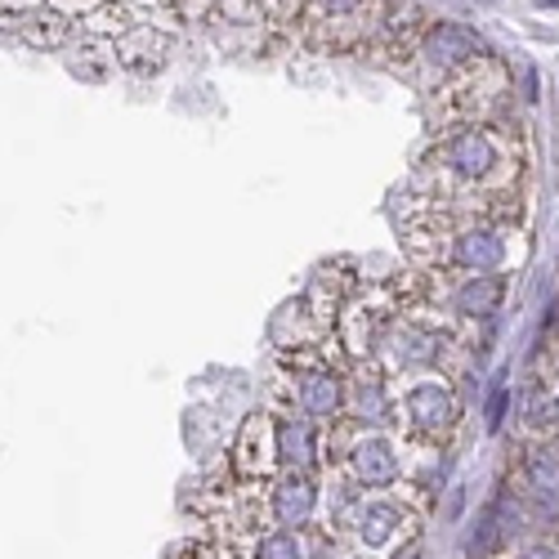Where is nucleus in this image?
Returning <instances> with one entry per match:
<instances>
[{
  "label": "nucleus",
  "instance_id": "f257e3e1",
  "mask_svg": "<svg viewBox=\"0 0 559 559\" xmlns=\"http://www.w3.org/2000/svg\"><path fill=\"white\" fill-rule=\"evenodd\" d=\"M421 179L430 198L421 206L471 215L475 202L492 193H515L528 179V144L524 130L510 121H471L443 130L421 157Z\"/></svg>",
  "mask_w": 559,
  "mask_h": 559
},
{
  "label": "nucleus",
  "instance_id": "423d86ee",
  "mask_svg": "<svg viewBox=\"0 0 559 559\" xmlns=\"http://www.w3.org/2000/svg\"><path fill=\"white\" fill-rule=\"evenodd\" d=\"M461 416H465L461 390L452 385V377H443V371L407 381L399 394V430L421 448H435V452L448 448L461 430Z\"/></svg>",
  "mask_w": 559,
  "mask_h": 559
},
{
  "label": "nucleus",
  "instance_id": "39448f33",
  "mask_svg": "<svg viewBox=\"0 0 559 559\" xmlns=\"http://www.w3.org/2000/svg\"><path fill=\"white\" fill-rule=\"evenodd\" d=\"M416 520H421V497L412 484H399L394 492H367L349 520L354 555L377 559L403 550V542H416Z\"/></svg>",
  "mask_w": 559,
  "mask_h": 559
},
{
  "label": "nucleus",
  "instance_id": "dca6fc26",
  "mask_svg": "<svg viewBox=\"0 0 559 559\" xmlns=\"http://www.w3.org/2000/svg\"><path fill=\"white\" fill-rule=\"evenodd\" d=\"M134 23H144V14H139L130 0H108L104 10L85 14L81 19V36H99V40H121Z\"/></svg>",
  "mask_w": 559,
  "mask_h": 559
},
{
  "label": "nucleus",
  "instance_id": "4468645a",
  "mask_svg": "<svg viewBox=\"0 0 559 559\" xmlns=\"http://www.w3.org/2000/svg\"><path fill=\"white\" fill-rule=\"evenodd\" d=\"M81 32L76 19L59 14L55 5L50 10H36V14H10L5 19V36L23 40L27 50H68V40Z\"/></svg>",
  "mask_w": 559,
  "mask_h": 559
},
{
  "label": "nucleus",
  "instance_id": "20e7f679",
  "mask_svg": "<svg viewBox=\"0 0 559 559\" xmlns=\"http://www.w3.org/2000/svg\"><path fill=\"white\" fill-rule=\"evenodd\" d=\"M328 465L336 479L362 492H394L403 484V456L385 430H358L349 421L328 430Z\"/></svg>",
  "mask_w": 559,
  "mask_h": 559
},
{
  "label": "nucleus",
  "instance_id": "4be33fe9",
  "mask_svg": "<svg viewBox=\"0 0 559 559\" xmlns=\"http://www.w3.org/2000/svg\"><path fill=\"white\" fill-rule=\"evenodd\" d=\"M559 435V385L550 390V439Z\"/></svg>",
  "mask_w": 559,
  "mask_h": 559
},
{
  "label": "nucleus",
  "instance_id": "b1692460",
  "mask_svg": "<svg viewBox=\"0 0 559 559\" xmlns=\"http://www.w3.org/2000/svg\"><path fill=\"white\" fill-rule=\"evenodd\" d=\"M390 559H421V542H407L403 550H394Z\"/></svg>",
  "mask_w": 559,
  "mask_h": 559
},
{
  "label": "nucleus",
  "instance_id": "f3484780",
  "mask_svg": "<svg viewBox=\"0 0 559 559\" xmlns=\"http://www.w3.org/2000/svg\"><path fill=\"white\" fill-rule=\"evenodd\" d=\"M247 555L251 559H313V546H305V533L269 528V533L247 537Z\"/></svg>",
  "mask_w": 559,
  "mask_h": 559
},
{
  "label": "nucleus",
  "instance_id": "f03ea898",
  "mask_svg": "<svg viewBox=\"0 0 559 559\" xmlns=\"http://www.w3.org/2000/svg\"><path fill=\"white\" fill-rule=\"evenodd\" d=\"M403 247L416 260V269L439 273H501L510 260V228L452 215L416 202L403 219Z\"/></svg>",
  "mask_w": 559,
  "mask_h": 559
},
{
  "label": "nucleus",
  "instance_id": "0eeeda50",
  "mask_svg": "<svg viewBox=\"0 0 559 559\" xmlns=\"http://www.w3.org/2000/svg\"><path fill=\"white\" fill-rule=\"evenodd\" d=\"M506 99H510V72L497 55H484L479 63H471L465 72H456L452 81L439 85L435 112H439L443 130H452V126H471V121H497Z\"/></svg>",
  "mask_w": 559,
  "mask_h": 559
},
{
  "label": "nucleus",
  "instance_id": "6e6552de",
  "mask_svg": "<svg viewBox=\"0 0 559 559\" xmlns=\"http://www.w3.org/2000/svg\"><path fill=\"white\" fill-rule=\"evenodd\" d=\"M488 50V40L475 32V27H465V23H452V19H430L421 27V36L412 40V50L403 55V63H416L430 81H452L456 72H465L471 63H479Z\"/></svg>",
  "mask_w": 559,
  "mask_h": 559
},
{
  "label": "nucleus",
  "instance_id": "ddd939ff",
  "mask_svg": "<svg viewBox=\"0 0 559 559\" xmlns=\"http://www.w3.org/2000/svg\"><path fill=\"white\" fill-rule=\"evenodd\" d=\"M515 492H524L533 506L559 497V448L555 439H528L515 456Z\"/></svg>",
  "mask_w": 559,
  "mask_h": 559
},
{
  "label": "nucleus",
  "instance_id": "412c9836",
  "mask_svg": "<svg viewBox=\"0 0 559 559\" xmlns=\"http://www.w3.org/2000/svg\"><path fill=\"white\" fill-rule=\"evenodd\" d=\"M546 336H559V296H555L550 309H546Z\"/></svg>",
  "mask_w": 559,
  "mask_h": 559
},
{
  "label": "nucleus",
  "instance_id": "7ed1b4c3",
  "mask_svg": "<svg viewBox=\"0 0 559 559\" xmlns=\"http://www.w3.org/2000/svg\"><path fill=\"white\" fill-rule=\"evenodd\" d=\"M394 10V0H305L296 40L318 55H354L362 45H377Z\"/></svg>",
  "mask_w": 559,
  "mask_h": 559
},
{
  "label": "nucleus",
  "instance_id": "9b49d317",
  "mask_svg": "<svg viewBox=\"0 0 559 559\" xmlns=\"http://www.w3.org/2000/svg\"><path fill=\"white\" fill-rule=\"evenodd\" d=\"M273 435H277V465H283V475H313L328 461L322 426H313L300 412H273Z\"/></svg>",
  "mask_w": 559,
  "mask_h": 559
},
{
  "label": "nucleus",
  "instance_id": "6ab92c4d",
  "mask_svg": "<svg viewBox=\"0 0 559 559\" xmlns=\"http://www.w3.org/2000/svg\"><path fill=\"white\" fill-rule=\"evenodd\" d=\"M510 559H559V546L555 542H524Z\"/></svg>",
  "mask_w": 559,
  "mask_h": 559
},
{
  "label": "nucleus",
  "instance_id": "9d476101",
  "mask_svg": "<svg viewBox=\"0 0 559 559\" xmlns=\"http://www.w3.org/2000/svg\"><path fill=\"white\" fill-rule=\"evenodd\" d=\"M228 461H233V471H238V479H242V484H264V479H277V475H283V465H277L273 412H269V407L251 412L247 421H242L238 439H233Z\"/></svg>",
  "mask_w": 559,
  "mask_h": 559
},
{
  "label": "nucleus",
  "instance_id": "5701e85b",
  "mask_svg": "<svg viewBox=\"0 0 559 559\" xmlns=\"http://www.w3.org/2000/svg\"><path fill=\"white\" fill-rule=\"evenodd\" d=\"M546 349H550V377L559 381V336H546Z\"/></svg>",
  "mask_w": 559,
  "mask_h": 559
},
{
  "label": "nucleus",
  "instance_id": "1a4fd4ad",
  "mask_svg": "<svg viewBox=\"0 0 559 559\" xmlns=\"http://www.w3.org/2000/svg\"><path fill=\"white\" fill-rule=\"evenodd\" d=\"M345 421L358 426V430H390V426H399V394H394L390 377L377 362H354L349 367Z\"/></svg>",
  "mask_w": 559,
  "mask_h": 559
},
{
  "label": "nucleus",
  "instance_id": "2eb2a0df",
  "mask_svg": "<svg viewBox=\"0 0 559 559\" xmlns=\"http://www.w3.org/2000/svg\"><path fill=\"white\" fill-rule=\"evenodd\" d=\"M68 72L81 81H108L117 72V45L99 36H81V45L68 50Z\"/></svg>",
  "mask_w": 559,
  "mask_h": 559
},
{
  "label": "nucleus",
  "instance_id": "a211bd4d",
  "mask_svg": "<svg viewBox=\"0 0 559 559\" xmlns=\"http://www.w3.org/2000/svg\"><path fill=\"white\" fill-rule=\"evenodd\" d=\"M506 403H510V390L497 385L492 399H488V430H501V421H506Z\"/></svg>",
  "mask_w": 559,
  "mask_h": 559
},
{
  "label": "nucleus",
  "instance_id": "f8f14e48",
  "mask_svg": "<svg viewBox=\"0 0 559 559\" xmlns=\"http://www.w3.org/2000/svg\"><path fill=\"white\" fill-rule=\"evenodd\" d=\"M117 45V68L121 72H130V76H157L162 68H166V59H170V45H175V32L166 27V23H153V19H144V23H134L121 40H112Z\"/></svg>",
  "mask_w": 559,
  "mask_h": 559
},
{
  "label": "nucleus",
  "instance_id": "aec40b11",
  "mask_svg": "<svg viewBox=\"0 0 559 559\" xmlns=\"http://www.w3.org/2000/svg\"><path fill=\"white\" fill-rule=\"evenodd\" d=\"M5 5V19L10 14H36V10H50V0H0Z\"/></svg>",
  "mask_w": 559,
  "mask_h": 559
}]
</instances>
